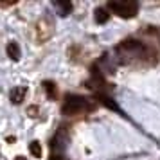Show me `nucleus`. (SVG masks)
<instances>
[{
    "mask_svg": "<svg viewBox=\"0 0 160 160\" xmlns=\"http://www.w3.org/2000/svg\"><path fill=\"white\" fill-rule=\"evenodd\" d=\"M90 110H94V104L81 95H67L65 102L61 106V112L65 115H78V113L90 112Z\"/></svg>",
    "mask_w": 160,
    "mask_h": 160,
    "instance_id": "nucleus-1",
    "label": "nucleus"
},
{
    "mask_svg": "<svg viewBox=\"0 0 160 160\" xmlns=\"http://www.w3.org/2000/svg\"><path fill=\"white\" fill-rule=\"evenodd\" d=\"M108 9L121 18H133L138 13L137 2H108Z\"/></svg>",
    "mask_w": 160,
    "mask_h": 160,
    "instance_id": "nucleus-2",
    "label": "nucleus"
},
{
    "mask_svg": "<svg viewBox=\"0 0 160 160\" xmlns=\"http://www.w3.org/2000/svg\"><path fill=\"white\" fill-rule=\"evenodd\" d=\"M117 52L122 56H142L146 54V47L137 40H124L122 43L117 45Z\"/></svg>",
    "mask_w": 160,
    "mask_h": 160,
    "instance_id": "nucleus-3",
    "label": "nucleus"
},
{
    "mask_svg": "<svg viewBox=\"0 0 160 160\" xmlns=\"http://www.w3.org/2000/svg\"><path fill=\"white\" fill-rule=\"evenodd\" d=\"M25 95H27V87H15L11 90V94H9V99L15 104H20L25 99Z\"/></svg>",
    "mask_w": 160,
    "mask_h": 160,
    "instance_id": "nucleus-4",
    "label": "nucleus"
},
{
    "mask_svg": "<svg viewBox=\"0 0 160 160\" xmlns=\"http://www.w3.org/2000/svg\"><path fill=\"white\" fill-rule=\"evenodd\" d=\"M6 51H8V56L13 61H18L20 56H22V52H20V45L16 43V42H9L8 47H6Z\"/></svg>",
    "mask_w": 160,
    "mask_h": 160,
    "instance_id": "nucleus-5",
    "label": "nucleus"
},
{
    "mask_svg": "<svg viewBox=\"0 0 160 160\" xmlns=\"http://www.w3.org/2000/svg\"><path fill=\"white\" fill-rule=\"evenodd\" d=\"M94 18H95V22L97 23H106L110 20V13H108V9H104V8H97L94 11Z\"/></svg>",
    "mask_w": 160,
    "mask_h": 160,
    "instance_id": "nucleus-6",
    "label": "nucleus"
},
{
    "mask_svg": "<svg viewBox=\"0 0 160 160\" xmlns=\"http://www.w3.org/2000/svg\"><path fill=\"white\" fill-rule=\"evenodd\" d=\"M43 88H45V92H47V97L54 101L56 95H58V88H56V85H54L52 81H43Z\"/></svg>",
    "mask_w": 160,
    "mask_h": 160,
    "instance_id": "nucleus-7",
    "label": "nucleus"
},
{
    "mask_svg": "<svg viewBox=\"0 0 160 160\" xmlns=\"http://www.w3.org/2000/svg\"><path fill=\"white\" fill-rule=\"evenodd\" d=\"M54 6H56V9L59 11L61 16L68 15V13L72 11V4H70V2H54Z\"/></svg>",
    "mask_w": 160,
    "mask_h": 160,
    "instance_id": "nucleus-8",
    "label": "nucleus"
},
{
    "mask_svg": "<svg viewBox=\"0 0 160 160\" xmlns=\"http://www.w3.org/2000/svg\"><path fill=\"white\" fill-rule=\"evenodd\" d=\"M29 151H31L32 157H42V146H40L38 140H32L29 144Z\"/></svg>",
    "mask_w": 160,
    "mask_h": 160,
    "instance_id": "nucleus-9",
    "label": "nucleus"
},
{
    "mask_svg": "<svg viewBox=\"0 0 160 160\" xmlns=\"http://www.w3.org/2000/svg\"><path fill=\"white\" fill-rule=\"evenodd\" d=\"M16 2L15 0H11V2H0V6H2V8H11V6H15Z\"/></svg>",
    "mask_w": 160,
    "mask_h": 160,
    "instance_id": "nucleus-10",
    "label": "nucleus"
},
{
    "mask_svg": "<svg viewBox=\"0 0 160 160\" xmlns=\"http://www.w3.org/2000/svg\"><path fill=\"white\" fill-rule=\"evenodd\" d=\"M49 160H63V157H61V155H56V153H52Z\"/></svg>",
    "mask_w": 160,
    "mask_h": 160,
    "instance_id": "nucleus-11",
    "label": "nucleus"
},
{
    "mask_svg": "<svg viewBox=\"0 0 160 160\" xmlns=\"http://www.w3.org/2000/svg\"><path fill=\"white\" fill-rule=\"evenodd\" d=\"M16 160H27V158H23V157H16Z\"/></svg>",
    "mask_w": 160,
    "mask_h": 160,
    "instance_id": "nucleus-12",
    "label": "nucleus"
}]
</instances>
